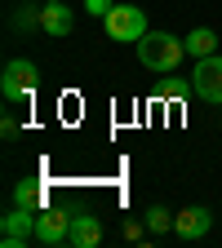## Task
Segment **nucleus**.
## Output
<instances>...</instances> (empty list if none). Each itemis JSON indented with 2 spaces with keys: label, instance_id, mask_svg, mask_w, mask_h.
<instances>
[{
  "label": "nucleus",
  "instance_id": "obj_11",
  "mask_svg": "<svg viewBox=\"0 0 222 248\" xmlns=\"http://www.w3.org/2000/svg\"><path fill=\"white\" fill-rule=\"evenodd\" d=\"M213 45H218V36H213L209 27H196L191 36H187V53H191V58H209Z\"/></svg>",
  "mask_w": 222,
  "mask_h": 248
},
{
  "label": "nucleus",
  "instance_id": "obj_2",
  "mask_svg": "<svg viewBox=\"0 0 222 248\" xmlns=\"http://www.w3.org/2000/svg\"><path fill=\"white\" fill-rule=\"evenodd\" d=\"M36 84H40V67L31 58H9L5 62V76H0V93H5V102H31Z\"/></svg>",
  "mask_w": 222,
  "mask_h": 248
},
{
  "label": "nucleus",
  "instance_id": "obj_10",
  "mask_svg": "<svg viewBox=\"0 0 222 248\" xmlns=\"http://www.w3.org/2000/svg\"><path fill=\"white\" fill-rule=\"evenodd\" d=\"M14 204L36 213V208L45 204V186H40V182H18V186H14Z\"/></svg>",
  "mask_w": 222,
  "mask_h": 248
},
{
  "label": "nucleus",
  "instance_id": "obj_7",
  "mask_svg": "<svg viewBox=\"0 0 222 248\" xmlns=\"http://www.w3.org/2000/svg\"><path fill=\"white\" fill-rule=\"evenodd\" d=\"M209 226H213V217H209V208H200V204L182 208V213L173 217V235H178V239H205Z\"/></svg>",
  "mask_w": 222,
  "mask_h": 248
},
{
  "label": "nucleus",
  "instance_id": "obj_8",
  "mask_svg": "<svg viewBox=\"0 0 222 248\" xmlns=\"http://www.w3.org/2000/svg\"><path fill=\"white\" fill-rule=\"evenodd\" d=\"M67 244H71V248H98V244H102V217H98V213H76Z\"/></svg>",
  "mask_w": 222,
  "mask_h": 248
},
{
  "label": "nucleus",
  "instance_id": "obj_5",
  "mask_svg": "<svg viewBox=\"0 0 222 248\" xmlns=\"http://www.w3.org/2000/svg\"><path fill=\"white\" fill-rule=\"evenodd\" d=\"M0 226H5V235H0V248H27V239H36V213L14 204L5 217H0Z\"/></svg>",
  "mask_w": 222,
  "mask_h": 248
},
{
  "label": "nucleus",
  "instance_id": "obj_14",
  "mask_svg": "<svg viewBox=\"0 0 222 248\" xmlns=\"http://www.w3.org/2000/svg\"><path fill=\"white\" fill-rule=\"evenodd\" d=\"M9 22H14V27H18V31H22V27H27V31H31V27H40V9H36V5H27V9H18V14H14V18H9Z\"/></svg>",
  "mask_w": 222,
  "mask_h": 248
},
{
  "label": "nucleus",
  "instance_id": "obj_15",
  "mask_svg": "<svg viewBox=\"0 0 222 248\" xmlns=\"http://www.w3.org/2000/svg\"><path fill=\"white\" fill-rule=\"evenodd\" d=\"M85 9H89L93 18H107V14L116 9V0H85Z\"/></svg>",
  "mask_w": 222,
  "mask_h": 248
},
{
  "label": "nucleus",
  "instance_id": "obj_12",
  "mask_svg": "<svg viewBox=\"0 0 222 248\" xmlns=\"http://www.w3.org/2000/svg\"><path fill=\"white\" fill-rule=\"evenodd\" d=\"M173 217H178V213H169V208H160V204H151V208H147V231H151V235L173 231Z\"/></svg>",
  "mask_w": 222,
  "mask_h": 248
},
{
  "label": "nucleus",
  "instance_id": "obj_1",
  "mask_svg": "<svg viewBox=\"0 0 222 248\" xmlns=\"http://www.w3.org/2000/svg\"><path fill=\"white\" fill-rule=\"evenodd\" d=\"M134 49H138V62H142V67L147 71H160V76H173V67L187 58V40L169 36V31H147Z\"/></svg>",
  "mask_w": 222,
  "mask_h": 248
},
{
  "label": "nucleus",
  "instance_id": "obj_13",
  "mask_svg": "<svg viewBox=\"0 0 222 248\" xmlns=\"http://www.w3.org/2000/svg\"><path fill=\"white\" fill-rule=\"evenodd\" d=\"M155 93H160V98H191V93H196V84L191 80H182V76H169V80H160V89H155Z\"/></svg>",
  "mask_w": 222,
  "mask_h": 248
},
{
  "label": "nucleus",
  "instance_id": "obj_6",
  "mask_svg": "<svg viewBox=\"0 0 222 248\" xmlns=\"http://www.w3.org/2000/svg\"><path fill=\"white\" fill-rule=\"evenodd\" d=\"M71 208H40L36 213V244H67V235H71Z\"/></svg>",
  "mask_w": 222,
  "mask_h": 248
},
{
  "label": "nucleus",
  "instance_id": "obj_4",
  "mask_svg": "<svg viewBox=\"0 0 222 248\" xmlns=\"http://www.w3.org/2000/svg\"><path fill=\"white\" fill-rule=\"evenodd\" d=\"M191 84H196V98H200V102H209V107H222V58H218V53H209V58H196Z\"/></svg>",
  "mask_w": 222,
  "mask_h": 248
},
{
  "label": "nucleus",
  "instance_id": "obj_9",
  "mask_svg": "<svg viewBox=\"0 0 222 248\" xmlns=\"http://www.w3.org/2000/svg\"><path fill=\"white\" fill-rule=\"evenodd\" d=\"M71 27H76V18H71V9L62 5V0H49V5H40V31H45V36L62 40V36H71Z\"/></svg>",
  "mask_w": 222,
  "mask_h": 248
},
{
  "label": "nucleus",
  "instance_id": "obj_3",
  "mask_svg": "<svg viewBox=\"0 0 222 248\" xmlns=\"http://www.w3.org/2000/svg\"><path fill=\"white\" fill-rule=\"evenodd\" d=\"M102 31H107V40H116V45H138L151 27H147V14L138 5H116L102 18Z\"/></svg>",
  "mask_w": 222,
  "mask_h": 248
},
{
  "label": "nucleus",
  "instance_id": "obj_16",
  "mask_svg": "<svg viewBox=\"0 0 222 248\" xmlns=\"http://www.w3.org/2000/svg\"><path fill=\"white\" fill-rule=\"evenodd\" d=\"M124 239H142V222H138V217H124Z\"/></svg>",
  "mask_w": 222,
  "mask_h": 248
}]
</instances>
